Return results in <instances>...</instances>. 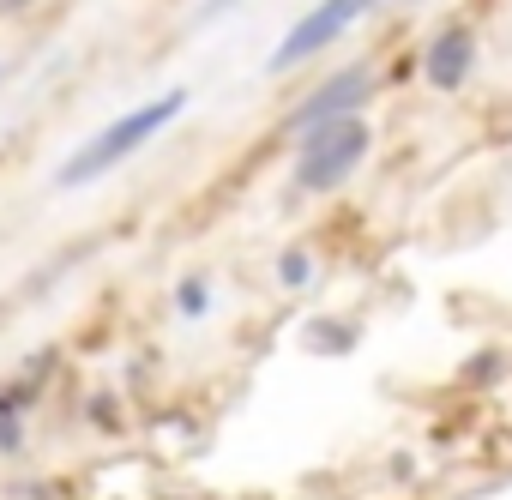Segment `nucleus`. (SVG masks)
I'll return each mask as SVG.
<instances>
[{
	"instance_id": "obj_4",
	"label": "nucleus",
	"mask_w": 512,
	"mask_h": 500,
	"mask_svg": "<svg viewBox=\"0 0 512 500\" xmlns=\"http://www.w3.org/2000/svg\"><path fill=\"white\" fill-rule=\"evenodd\" d=\"M470 67H476V31H470V25L434 31V43H428V55H422V79H428L434 91H458V85L470 79Z\"/></svg>"
},
{
	"instance_id": "obj_3",
	"label": "nucleus",
	"mask_w": 512,
	"mask_h": 500,
	"mask_svg": "<svg viewBox=\"0 0 512 500\" xmlns=\"http://www.w3.org/2000/svg\"><path fill=\"white\" fill-rule=\"evenodd\" d=\"M374 7H380V0H320V7H314V13H308L278 49H272V73H290V67L314 61L320 49H332V43H338L362 13H374Z\"/></svg>"
},
{
	"instance_id": "obj_2",
	"label": "nucleus",
	"mask_w": 512,
	"mask_h": 500,
	"mask_svg": "<svg viewBox=\"0 0 512 500\" xmlns=\"http://www.w3.org/2000/svg\"><path fill=\"white\" fill-rule=\"evenodd\" d=\"M374 151V127L362 115H338L302 133V157H296V187L302 193H332L338 181H350L362 169V157Z\"/></svg>"
},
{
	"instance_id": "obj_7",
	"label": "nucleus",
	"mask_w": 512,
	"mask_h": 500,
	"mask_svg": "<svg viewBox=\"0 0 512 500\" xmlns=\"http://www.w3.org/2000/svg\"><path fill=\"white\" fill-rule=\"evenodd\" d=\"M175 302H181V314H187V320H199V314H205V302H211V290H205V278H187V284L175 290Z\"/></svg>"
},
{
	"instance_id": "obj_5",
	"label": "nucleus",
	"mask_w": 512,
	"mask_h": 500,
	"mask_svg": "<svg viewBox=\"0 0 512 500\" xmlns=\"http://www.w3.org/2000/svg\"><path fill=\"white\" fill-rule=\"evenodd\" d=\"M374 91V79H368V67H350V73H338V79H326L296 115H290V127L296 133H308V127H320V121H338V115H356L362 109V97Z\"/></svg>"
},
{
	"instance_id": "obj_6",
	"label": "nucleus",
	"mask_w": 512,
	"mask_h": 500,
	"mask_svg": "<svg viewBox=\"0 0 512 500\" xmlns=\"http://www.w3.org/2000/svg\"><path fill=\"white\" fill-rule=\"evenodd\" d=\"M278 278H284V284H290V290H302V284H308V278H314V260H308V254H302V247H296V254H284V260H278Z\"/></svg>"
},
{
	"instance_id": "obj_1",
	"label": "nucleus",
	"mask_w": 512,
	"mask_h": 500,
	"mask_svg": "<svg viewBox=\"0 0 512 500\" xmlns=\"http://www.w3.org/2000/svg\"><path fill=\"white\" fill-rule=\"evenodd\" d=\"M187 109V91H163V97H151V103H139V109H127L121 121H109L85 151H73L67 163H61V187H85V181H97V175H109L115 163H127L139 145H151L175 115Z\"/></svg>"
}]
</instances>
